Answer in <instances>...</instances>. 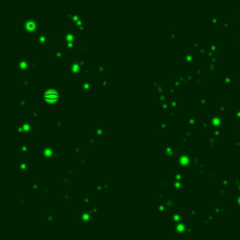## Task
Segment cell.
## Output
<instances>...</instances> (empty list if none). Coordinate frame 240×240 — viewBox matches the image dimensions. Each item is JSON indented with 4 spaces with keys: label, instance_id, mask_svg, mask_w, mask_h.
<instances>
[{
    "label": "cell",
    "instance_id": "6da1fadb",
    "mask_svg": "<svg viewBox=\"0 0 240 240\" xmlns=\"http://www.w3.org/2000/svg\"><path fill=\"white\" fill-rule=\"evenodd\" d=\"M44 99L46 100H50V101H55V100L58 99V94H57V93H55V92H48L45 94Z\"/></svg>",
    "mask_w": 240,
    "mask_h": 240
}]
</instances>
